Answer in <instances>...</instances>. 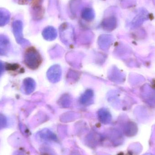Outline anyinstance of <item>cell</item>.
Wrapping results in <instances>:
<instances>
[{"label":"cell","mask_w":155,"mask_h":155,"mask_svg":"<svg viewBox=\"0 0 155 155\" xmlns=\"http://www.w3.org/2000/svg\"><path fill=\"white\" fill-rule=\"evenodd\" d=\"M24 62L25 65L31 70H36L41 64V54L35 48L30 47L25 54Z\"/></svg>","instance_id":"6da1fadb"},{"label":"cell","mask_w":155,"mask_h":155,"mask_svg":"<svg viewBox=\"0 0 155 155\" xmlns=\"http://www.w3.org/2000/svg\"><path fill=\"white\" fill-rule=\"evenodd\" d=\"M60 35L62 41L68 45H70L74 41V31L73 28L68 24H64L60 29Z\"/></svg>","instance_id":"7a4b0ae2"},{"label":"cell","mask_w":155,"mask_h":155,"mask_svg":"<svg viewBox=\"0 0 155 155\" xmlns=\"http://www.w3.org/2000/svg\"><path fill=\"white\" fill-rule=\"evenodd\" d=\"M13 32L17 43L22 45H26L29 41L24 39L23 35V23L20 20L14 21L12 24Z\"/></svg>","instance_id":"3957f363"},{"label":"cell","mask_w":155,"mask_h":155,"mask_svg":"<svg viewBox=\"0 0 155 155\" xmlns=\"http://www.w3.org/2000/svg\"><path fill=\"white\" fill-rule=\"evenodd\" d=\"M62 75V70L59 65H54L48 70L47 76L50 82L55 83L59 82Z\"/></svg>","instance_id":"277c9868"},{"label":"cell","mask_w":155,"mask_h":155,"mask_svg":"<svg viewBox=\"0 0 155 155\" xmlns=\"http://www.w3.org/2000/svg\"><path fill=\"white\" fill-rule=\"evenodd\" d=\"M11 42L6 35L0 34V56L6 55L11 50Z\"/></svg>","instance_id":"5b68a950"},{"label":"cell","mask_w":155,"mask_h":155,"mask_svg":"<svg viewBox=\"0 0 155 155\" xmlns=\"http://www.w3.org/2000/svg\"><path fill=\"white\" fill-rule=\"evenodd\" d=\"M36 87L35 81L31 78H27L24 80L23 88L26 94H30L34 92Z\"/></svg>","instance_id":"8992f818"},{"label":"cell","mask_w":155,"mask_h":155,"mask_svg":"<svg viewBox=\"0 0 155 155\" xmlns=\"http://www.w3.org/2000/svg\"><path fill=\"white\" fill-rule=\"evenodd\" d=\"M42 35L44 39L47 41H53L57 37V31L53 27L48 26L43 31Z\"/></svg>","instance_id":"52a82bcc"},{"label":"cell","mask_w":155,"mask_h":155,"mask_svg":"<svg viewBox=\"0 0 155 155\" xmlns=\"http://www.w3.org/2000/svg\"><path fill=\"white\" fill-rule=\"evenodd\" d=\"M94 98V93L91 89L86 90L81 96L80 97V102L84 105H88L92 104Z\"/></svg>","instance_id":"ba28073f"},{"label":"cell","mask_w":155,"mask_h":155,"mask_svg":"<svg viewBox=\"0 0 155 155\" xmlns=\"http://www.w3.org/2000/svg\"><path fill=\"white\" fill-rule=\"evenodd\" d=\"M11 14L8 10L0 8V27L4 26L9 23Z\"/></svg>","instance_id":"9c48e42d"},{"label":"cell","mask_w":155,"mask_h":155,"mask_svg":"<svg viewBox=\"0 0 155 155\" xmlns=\"http://www.w3.org/2000/svg\"><path fill=\"white\" fill-rule=\"evenodd\" d=\"M81 16L86 21H91L94 18V12L91 8H86L82 11Z\"/></svg>","instance_id":"30bf717a"},{"label":"cell","mask_w":155,"mask_h":155,"mask_svg":"<svg viewBox=\"0 0 155 155\" xmlns=\"http://www.w3.org/2000/svg\"><path fill=\"white\" fill-rule=\"evenodd\" d=\"M116 21L114 17H109L105 19L103 21V27L105 30H111L114 28L115 25Z\"/></svg>","instance_id":"8fae6325"},{"label":"cell","mask_w":155,"mask_h":155,"mask_svg":"<svg viewBox=\"0 0 155 155\" xmlns=\"http://www.w3.org/2000/svg\"><path fill=\"white\" fill-rule=\"evenodd\" d=\"M98 117L101 122L104 123H108L110 121L111 116L108 111L106 109H102L98 112Z\"/></svg>","instance_id":"7c38bea8"},{"label":"cell","mask_w":155,"mask_h":155,"mask_svg":"<svg viewBox=\"0 0 155 155\" xmlns=\"http://www.w3.org/2000/svg\"><path fill=\"white\" fill-rule=\"evenodd\" d=\"M99 45L102 46L103 48H107L108 45V36L107 35H103L99 39Z\"/></svg>","instance_id":"4fadbf2b"},{"label":"cell","mask_w":155,"mask_h":155,"mask_svg":"<svg viewBox=\"0 0 155 155\" xmlns=\"http://www.w3.org/2000/svg\"><path fill=\"white\" fill-rule=\"evenodd\" d=\"M7 124L6 117L2 114H0V130L6 127Z\"/></svg>","instance_id":"5bb4252c"},{"label":"cell","mask_w":155,"mask_h":155,"mask_svg":"<svg viewBox=\"0 0 155 155\" xmlns=\"http://www.w3.org/2000/svg\"><path fill=\"white\" fill-rule=\"evenodd\" d=\"M4 68V66L3 64L0 61V77L3 73Z\"/></svg>","instance_id":"9a60e30c"}]
</instances>
